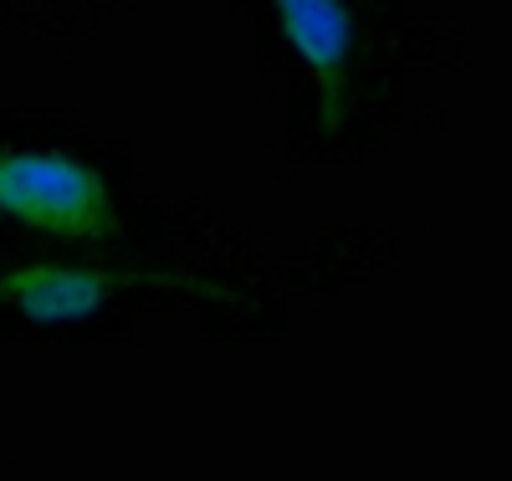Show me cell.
Instances as JSON below:
<instances>
[{"instance_id": "cell-4", "label": "cell", "mask_w": 512, "mask_h": 481, "mask_svg": "<svg viewBox=\"0 0 512 481\" xmlns=\"http://www.w3.org/2000/svg\"><path fill=\"white\" fill-rule=\"evenodd\" d=\"M123 0H0V31L36 41H77L103 31Z\"/></svg>"}, {"instance_id": "cell-3", "label": "cell", "mask_w": 512, "mask_h": 481, "mask_svg": "<svg viewBox=\"0 0 512 481\" xmlns=\"http://www.w3.org/2000/svg\"><path fill=\"white\" fill-rule=\"evenodd\" d=\"M277 47L303 77L308 128L333 144L359 128L374 93V21L364 0H262Z\"/></svg>"}, {"instance_id": "cell-1", "label": "cell", "mask_w": 512, "mask_h": 481, "mask_svg": "<svg viewBox=\"0 0 512 481\" xmlns=\"http://www.w3.org/2000/svg\"><path fill=\"white\" fill-rule=\"evenodd\" d=\"M0 251L246 282L221 267L180 205L159 200L123 144L47 108H0Z\"/></svg>"}, {"instance_id": "cell-2", "label": "cell", "mask_w": 512, "mask_h": 481, "mask_svg": "<svg viewBox=\"0 0 512 481\" xmlns=\"http://www.w3.org/2000/svg\"><path fill=\"white\" fill-rule=\"evenodd\" d=\"M144 313H190L216 328H251L267 318V292L88 256L0 251V343H108L128 338Z\"/></svg>"}]
</instances>
